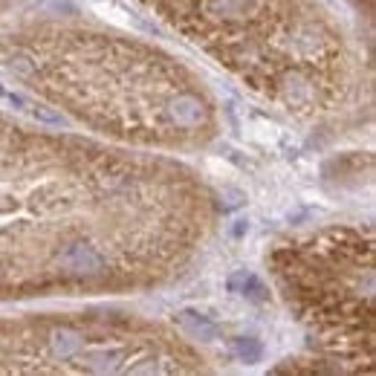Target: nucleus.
<instances>
[{"label":"nucleus","instance_id":"nucleus-9","mask_svg":"<svg viewBox=\"0 0 376 376\" xmlns=\"http://www.w3.org/2000/svg\"><path fill=\"white\" fill-rule=\"evenodd\" d=\"M246 229H249V226H246V223H243V221H240V223H237V226H235V235H237V237H240V235H243V232H246Z\"/></svg>","mask_w":376,"mask_h":376},{"label":"nucleus","instance_id":"nucleus-3","mask_svg":"<svg viewBox=\"0 0 376 376\" xmlns=\"http://www.w3.org/2000/svg\"><path fill=\"white\" fill-rule=\"evenodd\" d=\"M177 322H180L182 330H188V333L197 336V339H206V341H211V339L221 336L217 324H214L211 319H206L203 312H194V310H180V312H177Z\"/></svg>","mask_w":376,"mask_h":376},{"label":"nucleus","instance_id":"nucleus-10","mask_svg":"<svg viewBox=\"0 0 376 376\" xmlns=\"http://www.w3.org/2000/svg\"><path fill=\"white\" fill-rule=\"evenodd\" d=\"M4 93H6V90H4V84H0V96H4Z\"/></svg>","mask_w":376,"mask_h":376},{"label":"nucleus","instance_id":"nucleus-2","mask_svg":"<svg viewBox=\"0 0 376 376\" xmlns=\"http://www.w3.org/2000/svg\"><path fill=\"white\" fill-rule=\"evenodd\" d=\"M171 116L177 124H182V128H194V124L203 122V105L197 96H192V93H182V96H177L171 102Z\"/></svg>","mask_w":376,"mask_h":376},{"label":"nucleus","instance_id":"nucleus-6","mask_svg":"<svg viewBox=\"0 0 376 376\" xmlns=\"http://www.w3.org/2000/svg\"><path fill=\"white\" fill-rule=\"evenodd\" d=\"M122 359H124V351H87L84 353V362H90L87 370H99V373L122 370V365H119Z\"/></svg>","mask_w":376,"mask_h":376},{"label":"nucleus","instance_id":"nucleus-1","mask_svg":"<svg viewBox=\"0 0 376 376\" xmlns=\"http://www.w3.org/2000/svg\"><path fill=\"white\" fill-rule=\"evenodd\" d=\"M58 266L78 278H93L105 272V258L87 243H70L58 252Z\"/></svg>","mask_w":376,"mask_h":376},{"label":"nucleus","instance_id":"nucleus-7","mask_svg":"<svg viewBox=\"0 0 376 376\" xmlns=\"http://www.w3.org/2000/svg\"><path fill=\"white\" fill-rule=\"evenodd\" d=\"M232 353L240 362H261L264 359V344L252 336H237V339H232Z\"/></svg>","mask_w":376,"mask_h":376},{"label":"nucleus","instance_id":"nucleus-8","mask_svg":"<svg viewBox=\"0 0 376 376\" xmlns=\"http://www.w3.org/2000/svg\"><path fill=\"white\" fill-rule=\"evenodd\" d=\"M81 348H84V339H81V333H76V330H58V333L52 336V351H55L58 356H76Z\"/></svg>","mask_w":376,"mask_h":376},{"label":"nucleus","instance_id":"nucleus-4","mask_svg":"<svg viewBox=\"0 0 376 376\" xmlns=\"http://www.w3.org/2000/svg\"><path fill=\"white\" fill-rule=\"evenodd\" d=\"M258 6V0H203V12L211 18H243Z\"/></svg>","mask_w":376,"mask_h":376},{"label":"nucleus","instance_id":"nucleus-5","mask_svg":"<svg viewBox=\"0 0 376 376\" xmlns=\"http://www.w3.org/2000/svg\"><path fill=\"white\" fill-rule=\"evenodd\" d=\"M226 287H229L232 293L249 298V301H266V298H269V293H266V287H264V281L255 278V275H249V272L232 275V278L226 281Z\"/></svg>","mask_w":376,"mask_h":376}]
</instances>
